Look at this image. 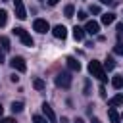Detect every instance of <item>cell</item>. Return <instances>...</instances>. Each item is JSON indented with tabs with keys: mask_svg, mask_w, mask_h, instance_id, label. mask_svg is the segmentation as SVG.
Masks as SVG:
<instances>
[{
	"mask_svg": "<svg viewBox=\"0 0 123 123\" xmlns=\"http://www.w3.org/2000/svg\"><path fill=\"white\" fill-rule=\"evenodd\" d=\"M88 71H90L92 77H96V79H100V81H106V69H104V65H102L100 62L92 60V62L88 63Z\"/></svg>",
	"mask_w": 123,
	"mask_h": 123,
	"instance_id": "1",
	"label": "cell"
},
{
	"mask_svg": "<svg viewBox=\"0 0 123 123\" xmlns=\"http://www.w3.org/2000/svg\"><path fill=\"white\" fill-rule=\"evenodd\" d=\"M56 85H58L60 88H69V86H71V73H67V71L58 73V75H56Z\"/></svg>",
	"mask_w": 123,
	"mask_h": 123,
	"instance_id": "2",
	"label": "cell"
},
{
	"mask_svg": "<svg viewBox=\"0 0 123 123\" xmlns=\"http://www.w3.org/2000/svg\"><path fill=\"white\" fill-rule=\"evenodd\" d=\"M13 35H17L25 46H33V44H35V42H33V38H31V35H29L23 27H15V29H13Z\"/></svg>",
	"mask_w": 123,
	"mask_h": 123,
	"instance_id": "3",
	"label": "cell"
},
{
	"mask_svg": "<svg viewBox=\"0 0 123 123\" xmlns=\"http://www.w3.org/2000/svg\"><path fill=\"white\" fill-rule=\"evenodd\" d=\"M10 65H12L15 71H19V73L27 71V63H25V60H23L21 56H13V58L10 60Z\"/></svg>",
	"mask_w": 123,
	"mask_h": 123,
	"instance_id": "4",
	"label": "cell"
},
{
	"mask_svg": "<svg viewBox=\"0 0 123 123\" xmlns=\"http://www.w3.org/2000/svg\"><path fill=\"white\" fill-rule=\"evenodd\" d=\"M42 113H44V117L50 121V123H56L58 121V117H56V113H54V110H52V106L50 104H42Z\"/></svg>",
	"mask_w": 123,
	"mask_h": 123,
	"instance_id": "5",
	"label": "cell"
},
{
	"mask_svg": "<svg viewBox=\"0 0 123 123\" xmlns=\"http://www.w3.org/2000/svg\"><path fill=\"white\" fill-rule=\"evenodd\" d=\"M13 10H15V17H19V19L27 17V12H25V6L21 0H13Z\"/></svg>",
	"mask_w": 123,
	"mask_h": 123,
	"instance_id": "6",
	"label": "cell"
},
{
	"mask_svg": "<svg viewBox=\"0 0 123 123\" xmlns=\"http://www.w3.org/2000/svg\"><path fill=\"white\" fill-rule=\"evenodd\" d=\"M33 29H35L37 33H46V31L50 29V25H48V21H46V19H35Z\"/></svg>",
	"mask_w": 123,
	"mask_h": 123,
	"instance_id": "7",
	"label": "cell"
},
{
	"mask_svg": "<svg viewBox=\"0 0 123 123\" xmlns=\"http://www.w3.org/2000/svg\"><path fill=\"white\" fill-rule=\"evenodd\" d=\"M85 31H86L88 35H96V33L100 31V23H98V21H86Z\"/></svg>",
	"mask_w": 123,
	"mask_h": 123,
	"instance_id": "8",
	"label": "cell"
},
{
	"mask_svg": "<svg viewBox=\"0 0 123 123\" xmlns=\"http://www.w3.org/2000/svg\"><path fill=\"white\" fill-rule=\"evenodd\" d=\"M52 33H54V37H56V38H62V40L67 37V29H65L63 25H56V27L52 29Z\"/></svg>",
	"mask_w": 123,
	"mask_h": 123,
	"instance_id": "9",
	"label": "cell"
},
{
	"mask_svg": "<svg viewBox=\"0 0 123 123\" xmlns=\"http://www.w3.org/2000/svg\"><path fill=\"white\" fill-rule=\"evenodd\" d=\"M65 62H67V67H69L71 71H79V69H81V63L77 62V58H73V56H69V58H67Z\"/></svg>",
	"mask_w": 123,
	"mask_h": 123,
	"instance_id": "10",
	"label": "cell"
},
{
	"mask_svg": "<svg viewBox=\"0 0 123 123\" xmlns=\"http://www.w3.org/2000/svg\"><path fill=\"white\" fill-rule=\"evenodd\" d=\"M108 117H110V121H111V123H119V121H121L119 113H117V111H115V108H111V106H110V110H108Z\"/></svg>",
	"mask_w": 123,
	"mask_h": 123,
	"instance_id": "11",
	"label": "cell"
},
{
	"mask_svg": "<svg viewBox=\"0 0 123 123\" xmlns=\"http://www.w3.org/2000/svg\"><path fill=\"white\" fill-rule=\"evenodd\" d=\"M121 104H123V94H117V96H113V98H110V100H108V106H111V108L121 106Z\"/></svg>",
	"mask_w": 123,
	"mask_h": 123,
	"instance_id": "12",
	"label": "cell"
},
{
	"mask_svg": "<svg viewBox=\"0 0 123 123\" xmlns=\"http://www.w3.org/2000/svg\"><path fill=\"white\" fill-rule=\"evenodd\" d=\"M83 37H85V29H81V27H73V38L75 40H83Z\"/></svg>",
	"mask_w": 123,
	"mask_h": 123,
	"instance_id": "13",
	"label": "cell"
},
{
	"mask_svg": "<svg viewBox=\"0 0 123 123\" xmlns=\"http://www.w3.org/2000/svg\"><path fill=\"white\" fill-rule=\"evenodd\" d=\"M111 85H113V88H123V75H113Z\"/></svg>",
	"mask_w": 123,
	"mask_h": 123,
	"instance_id": "14",
	"label": "cell"
},
{
	"mask_svg": "<svg viewBox=\"0 0 123 123\" xmlns=\"http://www.w3.org/2000/svg\"><path fill=\"white\" fill-rule=\"evenodd\" d=\"M113 21H115V15H113V13H104V15H102V23H104V25H110V23H113Z\"/></svg>",
	"mask_w": 123,
	"mask_h": 123,
	"instance_id": "15",
	"label": "cell"
},
{
	"mask_svg": "<svg viewBox=\"0 0 123 123\" xmlns=\"http://www.w3.org/2000/svg\"><path fill=\"white\" fill-rule=\"evenodd\" d=\"M0 44H2V50H4V52H8V50L12 48V46H10V38H8V37H0Z\"/></svg>",
	"mask_w": 123,
	"mask_h": 123,
	"instance_id": "16",
	"label": "cell"
},
{
	"mask_svg": "<svg viewBox=\"0 0 123 123\" xmlns=\"http://www.w3.org/2000/svg\"><path fill=\"white\" fill-rule=\"evenodd\" d=\"M113 67H115V62H113V58H106V62H104V69L111 71Z\"/></svg>",
	"mask_w": 123,
	"mask_h": 123,
	"instance_id": "17",
	"label": "cell"
},
{
	"mask_svg": "<svg viewBox=\"0 0 123 123\" xmlns=\"http://www.w3.org/2000/svg\"><path fill=\"white\" fill-rule=\"evenodd\" d=\"M33 86H35L37 90H42V88L46 86V83H44L42 79H35V81H33Z\"/></svg>",
	"mask_w": 123,
	"mask_h": 123,
	"instance_id": "18",
	"label": "cell"
},
{
	"mask_svg": "<svg viewBox=\"0 0 123 123\" xmlns=\"http://www.w3.org/2000/svg\"><path fill=\"white\" fill-rule=\"evenodd\" d=\"M21 110H23V102H13V104H12V111H13V113H19Z\"/></svg>",
	"mask_w": 123,
	"mask_h": 123,
	"instance_id": "19",
	"label": "cell"
},
{
	"mask_svg": "<svg viewBox=\"0 0 123 123\" xmlns=\"http://www.w3.org/2000/svg\"><path fill=\"white\" fill-rule=\"evenodd\" d=\"M6 21H8V13H6V10H0V27H4Z\"/></svg>",
	"mask_w": 123,
	"mask_h": 123,
	"instance_id": "20",
	"label": "cell"
},
{
	"mask_svg": "<svg viewBox=\"0 0 123 123\" xmlns=\"http://www.w3.org/2000/svg\"><path fill=\"white\" fill-rule=\"evenodd\" d=\"M113 54H119V56H123V42H117V44L113 46Z\"/></svg>",
	"mask_w": 123,
	"mask_h": 123,
	"instance_id": "21",
	"label": "cell"
},
{
	"mask_svg": "<svg viewBox=\"0 0 123 123\" xmlns=\"http://www.w3.org/2000/svg\"><path fill=\"white\" fill-rule=\"evenodd\" d=\"M33 123H50V121L42 115H33Z\"/></svg>",
	"mask_w": 123,
	"mask_h": 123,
	"instance_id": "22",
	"label": "cell"
},
{
	"mask_svg": "<svg viewBox=\"0 0 123 123\" xmlns=\"http://www.w3.org/2000/svg\"><path fill=\"white\" fill-rule=\"evenodd\" d=\"M73 6H65V17H73Z\"/></svg>",
	"mask_w": 123,
	"mask_h": 123,
	"instance_id": "23",
	"label": "cell"
},
{
	"mask_svg": "<svg viewBox=\"0 0 123 123\" xmlns=\"http://www.w3.org/2000/svg\"><path fill=\"white\" fill-rule=\"evenodd\" d=\"M0 123H15L13 117H0Z\"/></svg>",
	"mask_w": 123,
	"mask_h": 123,
	"instance_id": "24",
	"label": "cell"
},
{
	"mask_svg": "<svg viewBox=\"0 0 123 123\" xmlns=\"http://www.w3.org/2000/svg\"><path fill=\"white\" fill-rule=\"evenodd\" d=\"M88 12H90V13H100V8H98V6H90Z\"/></svg>",
	"mask_w": 123,
	"mask_h": 123,
	"instance_id": "25",
	"label": "cell"
},
{
	"mask_svg": "<svg viewBox=\"0 0 123 123\" xmlns=\"http://www.w3.org/2000/svg\"><path fill=\"white\" fill-rule=\"evenodd\" d=\"M85 94H86V96L90 94V81H86V83H85Z\"/></svg>",
	"mask_w": 123,
	"mask_h": 123,
	"instance_id": "26",
	"label": "cell"
},
{
	"mask_svg": "<svg viewBox=\"0 0 123 123\" xmlns=\"http://www.w3.org/2000/svg\"><path fill=\"white\" fill-rule=\"evenodd\" d=\"M117 35L123 37V23H117Z\"/></svg>",
	"mask_w": 123,
	"mask_h": 123,
	"instance_id": "27",
	"label": "cell"
},
{
	"mask_svg": "<svg viewBox=\"0 0 123 123\" xmlns=\"http://www.w3.org/2000/svg\"><path fill=\"white\" fill-rule=\"evenodd\" d=\"M77 17H81V19H86V12H79V15Z\"/></svg>",
	"mask_w": 123,
	"mask_h": 123,
	"instance_id": "28",
	"label": "cell"
},
{
	"mask_svg": "<svg viewBox=\"0 0 123 123\" xmlns=\"http://www.w3.org/2000/svg\"><path fill=\"white\" fill-rule=\"evenodd\" d=\"M90 123H102V121H100L98 117H92V119H90Z\"/></svg>",
	"mask_w": 123,
	"mask_h": 123,
	"instance_id": "29",
	"label": "cell"
},
{
	"mask_svg": "<svg viewBox=\"0 0 123 123\" xmlns=\"http://www.w3.org/2000/svg\"><path fill=\"white\" fill-rule=\"evenodd\" d=\"M58 2H60V0H48V4H50V6H56Z\"/></svg>",
	"mask_w": 123,
	"mask_h": 123,
	"instance_id": "30",
	"label": "cell"
},
{
	"mask_svg": "<svg viewBox=\"0 0 123 123\" xmlns=\"http://www.w3.org/2000/svg\"><path fill=\"white\" fill-rule=\"evenodd\" d=\"M4 62V50H0V63Z\"/></svg>",
	"mask_w": 123,
	"mask_h": 123,
	"instance_id": "31",
	"label": "cell"
},
{
	"mask_svg": "<svg viewBox=\"0 0 123 123\" xmlns=\"http://www.w3.org/2000/svg\"><path fill=\"white\" fill-rule=\"evenodd\" d=\"M102 4H111V0H100Z\"/></svg>",
	"mask_w": 123,
	"mask_h": 123,
	"instance_id": "32",
	"label": "cell"
},
{
	"mask_svg": "<svg viewBox=\"0 0 123 123\" xmlns=\"http://www.w3.org/2000/svg\"><path fill=\"white\" fill-rule=\"evenodd\" d=\"M75 123H85V121L83 119H75Z\"/></svg>",
	"mask_w": 123,
	"mask_h": 123,
	"instance_id": "33",
	"label": "cell"
},
{
	"mask_svg": "<svg viewBox=\"0 0 123 123\" xmlns=\"http://www.w3.org/2000/svg\"><path fill=\"white\" fill-rule=\"evenodd\" d=\"M62 123H69V121H67V119H65V117H62Z\"/></svg>",
	"mask_w": 123,
	"mask_h": 123,
	"instance_id": "34",
	"label": "cell"
},
{
	"mask_svg": "<svg viewBox=\"0 0 123 123\" xmlns=\"http://www.w3.org/2000/svg\"><path fill=\"white\" fill-rule=\"evenodd\" d=\"M2 111H4V108H2V104H0V117H2Z\"/></svg>",
	"mask_w": 123,
	"mask_h": 123,
	"instance_id": "35",
	"label": "cell"
},
{
	"mask_svg": "<svg viewBox=\"0 0 123 123\" xmlns=\"http://www.w3.org/2000/svg\"><path fill=\"white\" fill-rule=\"evenodd\" d=\"M2 2H8V0H2Z\"/></svg>",
	"mask_w": 123,
	"mask_h": 123,
	"instance_id": "36",
	"label": "cell"
}]
</instances>
